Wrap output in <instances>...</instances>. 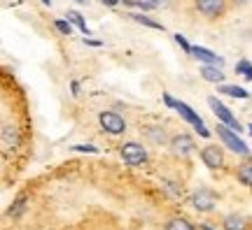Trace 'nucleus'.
Instances as JSON below:
<instances>
[{
	"mask_svg": "<svg viewBox=\"0 0 252 230\" xmlns=\"http://www.w3.org/2000/svg\"><path fill=\"white\" fill-rule=\"evenodd\" d=\"M75 2H80V5H87V2H89V0H75Z\"/></svg>",
	"mask_w": 252,
	"mask_h": 230,
	"instance_id": "nucleus-29",
	"label": "nucleus"
},
{
	"mask_svg": "<svg viewBox=\"0 0 252 230\" xmlns=\"http://www.w3.org/2000/svg\"><path fill=\"white\" fill-rule=\"evenodd\" d=\"M72 151H77V153H98V147H94V144H72L70 147Z\"/></svg>",
	"mask_w": 252,
	"mask_h": 230,
	"instance_id": "nucleus-21",
	"label": "nucleus"
},
{
	"mask_svg": "<svg viewBox=\"0 0 252 230\" xmlns=\"http://www.w3.org/2000/svg\"><path fill=\"white\" fill-rule=\"evenodd\" d=\"M163 230H196V228H194L187 219H182V216H173V219H168V221H166Z\"/></svg>",
	"mask_w": 252,
	"mask_h": 230,
	"instance_id": "nucleus-16",
	"label": "nucleus"
},
{
	"mask_svg": "<svg viewBox=\"0 0 252 230\" xmlns=\"http://www.w3.org/2000/svg\"><path fill=\"white\" fill-rule=\"evenodd\" d=\"M217 91L224 93V96L241 98V100H248V98H250V91H245L243 86H236V84H217Z\"/></svg>",
	"mask_w": 252,
	"mask_h": 230,
	"instance_id": "nucleus-13",
	"label": "nucleus"
},
{
	"mask_svg": "<svg viewBox=\"0 0 252 230\" xmlns=\"http://www.w3.org/2000/svg\"><path fill=\"white\" fill-rule=\"evenodd\" d=\"M119 156H122V160H124L126 165L138 168V165H143L145 160H147V149H145L140 142H124L119 147Z\"/></svg>",
	"mask_w": 252,
	"mask_h": 230,
	"instance_id": "nucleus-2",
	"label": "nucleus"
},
{
	"mask_svg": "<svg viewBox=\"0 0 252 230\" xmlns=\"http://www.w3.org/2000/svg\"><path fill=\"white\" fill-rule=\"evenodd\" d=\"M84 45H89V47H100V42H98V40H87V37H84Z\"/></svg>",
	"mask_w": 252,
	"mask_h": 230,
	"instance_id": "nucleus-26",
	"label": "nucleus"
},
{
	"mask_svg": "<svg viewBox=\"0 0 252 230\" xmlns=\"http://www.w3.org/2000/svg\"><path fill=\"white\" fill-rule=\"evenodd\" d=\"M196 9L208 19H215V17H222L226 9V0H194Z\"/></svg>",
	"mask_w": 252,
	"mask_h": 230,
	"instance_id": "nucleus-9",
	"label": "nucleus"
},
{
	"mask_svg": "<svg viewBox=\"0 0 252 230\" xmlns=\"http://www.w3.org/2000/svg\"><path fill=\"white\" fill-rule=\"evenodd\" d=\"M0 140H2V149H5V151L17 149L19 144H21V133H19L17 126L2 124V130H0Z\"/></svg>",
	"mask_w": 252,
	"mask_h": 230,
	"instance_id": "nucleus-10",
	"label": "nucleus"
},
{
	"mask_svg": "<svg viewBox=\"0 0 252 230\" xmlns=\"http://www.w3.org/2000/svg\"><path fill=\"white\" fill-rule=\"evenodd\" d=\"M117 2H122V0H103V5H108V7H115Z\"/></svg>",
	"mask_w": 252,
	"mask_h": 230,
	"instance_id": "nucleus-27",
	"label": "nucleus"
},
{
	"mask_svg": "<svg viewBox=\"0 0 252 230\" xmlns=\"http://www.w3.org/2000/svg\"><path fill=\"white\" fill-rule=\"evenodd\" d=\"M201 160H203V165L210 168V170L224 168V153H222V149H220L217 144H208V147H203V151H201Z\"/></svg>",
	"mask_w": 252,
	"mask_h": 230,
	"instance_id": "nucleus-8",
	"label": "nucleus"
},
{
	"mask_svg": "<svg viewBox=\"0 0 252 230\" xmlns=\"http://www.w3.org/2000/svg\"><path fill=\"white\" fill-rule=\"evenodd\" d=\"M173 37H175V42L180 45V49H182V51H185V53H191V45H189V42H187V37H185V35H180V33H175V35H173Z\"/></svg>",
	"mask_w": 252,
	"mask_h": 230,
	"instance_id": "nucleus-23",
	"label": "nucleus"
},
{
	"mask_svg": "<svg viewBox=\"0 0 252 230\" xmlns=\"http://www.w3.org/2000/svg\"><path fill=\"white\" fill-rule=\"evenodd\" d=\"M98 121H100V128L108 135H122L126 130V121L117 112H100Z\"/></svg>",
	"mask_w": 252,
	"mask_h": 230,
	"instance_id": "nucleus-5",
	"label": "nucleus"
},
{
	"mask_svg": "<svg viewBox=\"0 0 252 230\" xmlns=\"http://www.w3.org/2000/svg\"><path fill=\"white\" fill-rule=\"evenodd\" d=\"M128 17L133 19L135 24H140V26H147V28H154V30H163V24H159V21H154L152 17H147V14H138V12H133V14H128Z\"/></svg>",
	"mask_w": 252,
	"mask_h": 230,
	"instance_id": "nucleus-15",
	"label": "nucleus"
},
{
	"mask_svg": "<svg viewBox=\"0 0 252 230\" xmlns=\"http://www.w3.org/2000/svg\"><path fill=\"white\" fill-rule=\"evenodd\" d=\"M175 112H178V114H180L189 126H194V130H196V133L201 135V137H210V130L206 128L203 119H201V116H198L196 112H194V109H191V107L187 105V102L178 100V102H175Z\"/></svg>",
	"mask_w": 252,
	"mask_h": 230,
	"instance_id": "nucleus-4",
	"label": "nucleus"
},
{
	"mask_svg": "<svg viewBox=\"0 0 252 230\" xmlns=\"http://www.w3.org/2000/svg\"><path fill=\"white\" fill-rule=\"evenodd\" d=\"M54 28L61 33V35H70L72 33V24L68 21V19H56L54 21Z\"/></svg>",
	"mask_w": 252,
	"mask_h": 230,
	"instance_id": "nucleus-19",
	"label": "nucleus"
},
{
	"mask_svg": "<svg viewBox=\"0 0 252 230\" xmlns=\"http://www.w3.org/2000/svg\"><path fill=\"white\" fill-rule=\"evenodd\" d=\"M40 2H42V5H52V0H40Z\"/></svg>",
	"mask_w": 252,
	"mask_h": 230,
	"instance_id": "nucleus-30",
	"label": "nucleus"
},
{
	"mask_svg": "<svg viewBox=\"0 0 252 230\" xmlns=\"http://www.w3.org/2000/svg\"><path fill=\"white\" fill-rule=\"evenodd\" d=\"M208 107L213 109V114H215L217 119L222 121V124H226L229 128H234L236 133H243V130H245L243 126L238 124V119H236V116L231 114V109H229V107H226L224 102H220V100H217L215 96H210V98H208Z\"/></svg>",
	"mask_w": 252,
	"mask_h": 230,
	"instance_id": "nucleus-3",
	"label": "nucleus"
},
{
	"mask_svg": "<svg viewBox=\"0 0 252 230\" xmlns=\"http://www.w3.org/2000/svg\"><path fill=\"white\" fill-rule=\"evenodd\" d=\"M236 177L243 186H250L252 188V160H243L238 170H236Z\"/></svg>",
	"mask_w": 252,
	"mask_h": 230,
	"instance_id": "nucleus-14",
	"label": "nucleus"
},
{
	"mask_svg": "<svg viewBox=\"0 0 252 230\" xmlns=\"http://www.w3.org/2000/svg\"><path fill=\"white\" fill-rule=\"evenodd\" d=\"M163 102H166V107H171V109H175V102H178V100H175L173 96H168V93H163Z\"/></svg>",
	"mask_w": 252,
	"mask_h": 230,
	"instance_id": "nucleus-24",
	"label": "nucleus"
},
{
	"mask_svg": "<svg viewBox=\"0 0 252 230\" xmlns=\"http://www.w3.org/2000/svg\"><path fill=\"white\" fill-rule=\"evenodd\" d=\"M198 230H213V228H210V226H201V228H198Z\"/></svg>",
	"mask_w": 252,
	"mask_h": 230,
	"instance_id": "nucleus-31",
	"label": "nucleus"
},
{
	"mask_svg": "<svg viewBox=\"0 0 252 230\" xmlns=\"http://www.w3.org/2000/svg\"><path fill=\"white\" fill-rule=\"evenodd\" d=\"M194 149H196V144H194V140H191L187 133L175 135V137L171 140V153L173 156H178V158H187V156H191Z\"/></svg>",
	"mask_w": 252,
	"mask_h": 230,
	"instance_id": "nucleus-7",
	"label": "nucleus"
},
{
	"mask_svg": "<svg viewBox=\"0 0 252 230\" xmlns=\"http://www.w3.org/2000/svg\"><path fill=\"white\" fill-rule=\"evenodd\" d=\"M236 72L248 77V75L252 72V63H250V61H238V63H236Z\"/></svg>",
	"mask_w": 252,
	"mask_h": 230,
	"instance_id": "nucleus-22",
	"label": "nucleus"
},
{
	"mask_svg": "<svg viewBox=\"0 0 252 230\" xmlns=\"http://www.w3.org/2000/svg\"><path fill=\"white\" fill-rule=\"evenodd\" d=\"M24 207H26V195H19L14 200V207H9V216H19L24 212Z\"/></svg>",
	"mask_w": 252,
	"mask_h": 230,
	"instance_id": "nucleus-20",
	"label": "nucleus"
},
{
	"mask_svg": "<svg viewBox=\"0 0 252 230\" xmlns=\"http://www.w3.org/2000/svg\"><path fill=\"white\" fill-rule=\"evenodd\" d=\"M191 56L196 58V61L201 63H210V65H224V58L222 56H217L215 51H210V49H206V47H191Z\"/></svg>",
	"mask_w": 252,
	"mask_h": 230,
	"instance_id": "nucleus-11",
	"label": "nucleus"
},
{
	"mask_svg": "<svg viewBox=\"0 0 252 230\" xmlns=\"http://www.w3.org/2000/svg\"><path fill=\"white\" fill-rule=\"evenodd\" d=\"M236 5H245V2H248V0H234Z\"/></svg>",
	"mask_w": 252,
	"mask_h": 230,
	"instance_id": "nucleus-28",
	"label": "nucleus"
},
{
	"mask_svg": "<svg viewBox=\"0 0 252 230\" xmlns=\"http://www.w3.org/2000/svg\"><path fill=\"white\" fill-rule=\"evenodd\" d=\"M198 72H201V77H203L206 81H210V84H222V79H224L222 65H210V63H203Z\"/></svg>",
	"mask_w": 252,
	"mask_h": 230,
	"instance_id": "nucleus-12",
	"label": "nucleus"
},
{
	"mask_svg": "<svg viewBox=\"0 0 252 230\" xmlns=\"http://www.w3.org/2000/svg\"><path fill=\"white\" fill-rule=\"evenodd\" d=\"M222 228L224 230H245V219L243 216H236V214H229L222 221Z\"/></svg>",
	"mask_w": 252,
	"mask_h": 230,
	"instance_id": "nucleus-17",
	"label": "nucleus"
},
{
	"mask_svg": "<svg viewBox=\"0 0 252 230\" xmlns=\"http://www.w3.org/2000/svg\"><path fill=\"white\" fill-rule=\"evenodd\" d=\"M65 17H68V21H70L72 26H77V28H80L82 33H84V35H91L89 26H87V21L82 19V14H80V12H75V9H70V12H68Z\"/></svg>",
	"mask_w": 252,
	"mask_h": 230,
	"instance_id": "nucleus-18",
	"label": "nucleus"
},
{
	"mask_svg": "<svg viewBox=\"0 0 252 230\" xmlns=\"http://www.w3.org/2000/svg\"><path fill=\"white\" fill-rule=\"evenodd\" d=\"M215 203H217V198L210 188H198V191L191 193V207H194L196 212H213V209H215Z\"/></svg>",
	"mask_w": 252,
	"mask_h": 230,
	"instance_id": "nucleus-6",
	"label": "nucleus"
},
{
	"mask_svg": "<svg viewBox=\"0 0 252 230\" xmlns=\"http://www.w3.org/2000/svg\"><path fill=\"white\" fill-rule=\"evenodd\" d=\"M70 89H72V96H80V81H72Z\"/></svg>",
	"mask_w": 252,
	"mask_h": 230,
	"instance_id": "nucleus-25",
	"label": "nucleus"
},
{
	"mask_svg": "<svg viewBox=\"0 0 252 230\" xmlns=\"http://www.w3.org/2000/svg\"><path fill=\"white\" fill-rule=\"evenodd\" d=\"M245 79H250V81H252V72H250V75H248V77H245Z\"/></svg>",
	"mask_w": 252,
	"mask_h": 230,
	"instance_id": "nucleus-32",
	"label": "nucleus"
},
{
	"mask_svg": "<svg viewBox=\"0 0 252 230\" xmlns=\"http://www.w3.org/2000/svg\"><path fill=\"white\" fill-rule=\"evenodd\" d=\"M248 130H250V135H252V124H250V126H248Z\"/></svg>",
	"mask_w": 252,
	"mask_h": 230,
	"instance_id": "nucleus-33",
	"label": "nucleus"
},
{
	"mask_svg": "<svg viewBox=\"0 0 252 230\" xmlns=\"http://www.w3.org/2000/svg\"><path fill=\"white\" fill-rule=\"evenodd\" d=\"M217 137L222 140L224 147H229V149L234 151V153H238V156H250V147L241 140V133H236L234 128H229V126L222 124V121L217 124Z\"/></svg>",
	"mask_w": 252,
	"mask_h": 230,
	"instance_id": "nucleus-1",
	"label": "nucleus"
}]
</instances>
